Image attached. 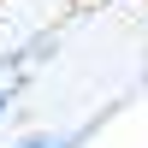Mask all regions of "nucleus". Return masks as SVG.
<instances>
[{
	"mask_svg": "<svg viewBox=\"0 0 148 148\" xmlns=\"http://www.w3.org/2000/svg\"><path fill=\"white\" fill-rule=\"evenodd\" d=\"M12 148H71L65 136H24V142H12Z\"/></svg>",
	"mask_w": 148,
	"mask_h": 148,
	"instance_id": "obj_1",
	"label": "nucleus"
}]
</instances>
